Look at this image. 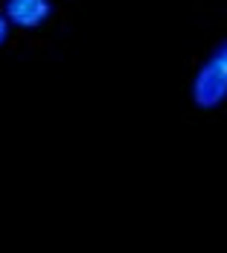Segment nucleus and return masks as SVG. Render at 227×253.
I'll return each instance as SVG.
<instances>
[{
    "instance_id": "obj_1",
    "label": "nucleus",
    "mask_w": 227,
    "mask_h": 253,
    "mask_svg": "<svg viewBox=\"0 0 227 253\" xmlns=\"http://www.w3.org/2000/svg\"><path fill=\"white\" fill-rule=\"evenodd\" d=\"M192 102L201 111H213L227 102V67L216 55H210L192 79Z\"/></svg>"
},
{
    "instance_id": "obj_2",
    "label": "nucleus",
    "mask_w": 227,
    "mask_h": 253,
    "mask_svg": "<svg viewBox=\"0 0 227 253\" xmlns=\"http://www.w3.org/2000/svg\"><path fill=\"white\" fill-rule=\"evenodd\" d=\"M3 15L12 26L38 29L50 21L52 0H3Z\"/></svg>"
},
{
    "instance_id": "obj_3",
    "label": "nucleus",
    "mask_w": 227,
    "mask_h": 253,
    "mask_svg": "<svg viewBox=\"0 0 227 253\" xmlns=\"http://www.w3.org/2000/svg\"><path fill=\"white\" fill-rule=\"evenodd\" d=\"M9 32H12V24H9V21H6V15L0 12V47L9 41Z\"/></svg>"
},
{
    "instance_id": "obj_4",
    "label": "nucleus",
    "mask_w": 227,
    "mask_h": 253,
    "mask_svg": "<svg viewBox=\"0 0 227 253\" xmlns=\"http://www.w3.org/2000/svg\"><path fill=\"white\" fill-rule=\"evenodd\" d=\"M213 55H216V58H219V61L227 67V41H222V44H219V50L213 52Z\"/></svg>"
}]
</instances>
